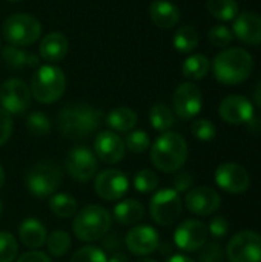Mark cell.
<instances>
[{
  "label": "cell",
  "instance_id": "obj_39",
  "mask_svg": "<svg viewBox=\"0 0 261 262\" xmlns=\"http://www.w3.org/2000/svg\"><path fill=\"white\" fill-rule=\"evenodd\" d=\"M106 259L108 256L102 249L94 247V246H86V247L78 249L72 255L71 262H106Z\"/></svg>",
  "mask_w": 261,
  "mask_h": 262
},
{
  "label": "cell",
  "instance_id": "obj_47",
  "mask_svg": "<svg viewBox=\"0 0 261 262\" xmlns=\"http://www.w3.org/2000/svg\"><path fill=\"white\" fill-rule=\"evenodd\" d=\"M166 262H194L191 258H188V256H185V255H174V256H171L169 259Z\"/></svg>",
  "mask_w": 261,
  "mask_h": 262
},
{
  "label": "cell",
  "instance_id": "obj_12",
  "mask_svg": "<svg viewBox=\"0 0 261 262\" xmlns=\"http://www.w3.org/2000/svg\"><path fill=\"white\" fill-rule=\"evenodd\" d=\"M129 189V181L126 173L118 169H106L95 177L94 190L105 201L122 200Z\"/></svg>",
  "mask_w": 261,
  "mask_h": 262
},
{
  "label": "cell",
  "instance_id": "obj_24",
  "mask_svg": "<svg viewBox=\"0 0 261 262\" xmlns=\"http://www.w3.org/2000/svg\"><path fill=\"white\" fill-rule=\"evenodd\" d=\"M2 58H3V63L11 69L37 68L40 61L35 54L26 52L20 49L18 46H12V45H8L2 49Z\"/></svg>",
  "mask_w": 261,
  "mask_h": 262
},
{
  "label": "cell",
  "instance_id": "obj_51",
  "mask_svg": "<svg viewBox=\"0 0 261 262\" xmlns=\"http://www.w3.org/2000/svg\"><path fill=\"white\" fill-rule=\"evenodd\" d=\"M9 2H22V0H9Z\"/></svg>",
  "mask_w": 261,
  "mask_h": 262
},
{
  "label": "cell",
  "instance_id": "obj_34",
  "mask_svg": "<svg viewBox=\"0 0 261 262\" xmlns=\"http://www.w3.org/2000/svg\"><path fill=\"white\" fill-rule=\"evenodd\" d=\"M158 186V177L154 170L143 169L138 170L134 177V187L140 193H151Z\"/></svg>",
  "mask_w": 261,
  "mask_h": 262
},
{
  "label": "cell",
  "instance_id": "obj_50",
  "mask_svg": "<svg viewBox=\"0 0 261 262\" xmlns=\"http://www.w3.org/2000/svg\"><path fill=\"white\" fill-rule=\"evenodd\" d=\"M137 262H157L155 259H151V258H143V259H140V261Z\"/></svg>",
  "mask_w": 261,
  "mask_h": 262
},
{
  "label": "cell",
  "instance_id": "obj_17",
  "mask_svg": "<svg viewBox=\"0 0 261 262\" xmlns=\"http://www.w3.org/2000/svg\"><path fill=\"white\" fill-rule=\"evenodd\" d=\"M126 249L137 256H146L154 253L160 246L158 232L151 226H135L125 238Z\"/></svg>",
  "mask_w": 261,
  "mask_h": 262
},
{
  "label": "cell",
  "instance_id": "obj_42",
  "mask_svg": "<svg viewBox=\"0 0 261 262\" xmlns=\"http://www.w3.org/2000/svg\"><path fill=\"white\" fill-rule=\"evenodd\" d=\"M12 134V117L0 107V146H3Z\"/></svg>",
  "mask_w": 261,
  "mask_h": 262
},
{
  "label": "cell",
  "instance_id": "obj_8",
  "mask_svg": "<svg viewBox=\"0 0 261 262\" xmlns=\"http://www.w3.org/2000/svg\"><path fill=\"white\" fill-rule=\"evenodd\" d=\"M183 203L174 189H160L149 203L151 218L163 227L172 226L182 215Z\"/></svg>",
  "mask_w": 261,
  "mask_h": 262
},
{
  "label": "cell",
  "instance_id": "obj_37",
  "mask_svg": "<svg viewBox=\"0 0 261 262\" xmlns=\"http://www.w3.org/2000/svg\"><path fill=\"white\" fill-rule=\"evenodd\" d=\"M191 132L200 141H212L215 138V135H217V127L211 120L198 118V120H195L192 123Z\"/></svg>",
  "mask_w": 261,
  "mask_h": 262
},
{
  "label": "cell",
  "instance_id": "obj_10",
  "mask_svg": "<svg viewBox=\"0 0 261 262\" xmlns=\"http://www.w3.org/2000/svg\"><path fill=\"white\" fill-rule=\"evenodd\" d=\"M97 157L88 147L78 146L68 152L65 158V169L68 175L80 183L89 181L97 173Z\"/></svg>",
  "mask_w": 261,
  "mask_h": 262
},
{
  "label": "cell",
  "instance_id": "obj_20",
  "mask_svg": "<svg viewBox=\"0 0 261 262\" xmlns=\"http://www.w3.org/2000/svg\"><path fill=\"white\" fill-rule=\"evenodd\" d=\"M234 37L246 45H261V15L246 11L235 17L232 25Z\"/></svg>",
  "mask_w": 261,
  "mask_h": 262
},
{
  "label": "cell",
  "instance_id": "obj_19",
  "mask_svg": "<svg viewBox=\"0 0 261 262\" xmlns=\"http://www.w3.org/2000/svg\"><path fill=\"white\" fill-rule=\"evenodd\" d=\"M125 141L112 130H102L94 140V152L97 160L106 164H117L125 157Z\"/></svg>",
  "mask_w": 261,
  "mask_h": 262
},
{
  "label": "cell",
  "instance_id": "obj_1",
  "mask_svg": "<svg viewBox=\"0 0 261 262\" xmlns=\"http://www.w3.org/2000/svg\"><path fill=\"white\" fill-rule=\"evenodd\" d=\"M102 111L86 103H74L63 107L57 117L58 132L71 140H82L92 135L102 121Z\"/></svg>",
  "mask_w": 261,
  "mask_h": 262
},
{
  "label": "cell",
  "instance_id": "obj_46",
  "mask_svg": "<svg viewBox=\"0 0 261 262\" xmlns=\"http://www.w3.org/2000/svg\"><path fill=\"white\" fill-rule=\"evenodd\" d=\"M106 262H129V258L122 252H114L111 253V256L106 259Z\"/></svg>",
  "mask_w": 261,
  "mask_h": 262
},
{
  "label": "cell",
  "instance_id": "obj_48",
  "mask_svg": "<svg viewBox=\"0 0 261 262\" xmlns=\"http://www.w3.org/2000/svg\"><path fill=\"white\" fill-rule=\"evenodd\" d=\"M254 100H255V103L261 107V81H258V84L254 89Z\"/></svg>",
  "mask_w": 261,
  "mask_h": 262
},
{
  "label": "cell",
  "instance_id": "obj_45",
  "mask_svg": "<svg viewBox=\"0 0 261 262\" xmlns=\"http://www.w3.org/2000/svg\"><path fill=\"white\" fill-rule=\"evenodd\" d=\"M103 239V247L106 249V250H109V252H118L120 249H122V246H123V243H122V239L118 238V235H109V236H103L102 238Z\"/></svg>",
  "mask_w": 261,
  "mask_h": 262
},
{
  "label": "cell",
  "instance_id": "obj_29",
  "mask_svg": "<svg viewBox=\"0 0 261 262\" xmlns=\"http://www.w3.org/2000/svg\"><path fill=\"white\" fill-rule=\"evenodd\" d=\"M198 41H200V37H198V31L191 26V25H185L182 26L174 38H172V43H174V48L178 51V52H183V54H188V52H192L197 46H198Z\"/></svg>",
  "mask_w": 261,
  "mask_h": 262
},
{
  "label": "cell",
  "instance_id": "obj_7",
  "mask_svg": "<svg viewBox=\"0 0 261 262\" xmlns=\"http://www.w3.org/2000/svg\"><path fill=\"white\" fill-rule=\"evenodd\" d=\"M2 35L12 46H31L40 38L42 25L29 14H12L5 20Z\"/></svg>",
  "mask_w": 261,
  "mask_h": 262
},
{
  "label": "cell",
  "instance_id": "obj_4",
  "mask_svg": "<svg viewBox=\"0 0 261 262\" xmlns=\"http://www.w3.org/2000/svg\"><path fill=\"white\" fill-rule=\"evenodd\" d=\"M111 229V213L97 204L83 207L75 213L72 230L75 236L83 243L100 241Z\"/></svg>",
  "mask_w": 261,
  "mask_h": 262
},
{
  "label": "cell",
  "instance_id": "obj_43",
  "mask_svg": "<svg viewBox=\"0 0 261 262\" xmlns=\"http://www.w3.org/2000/svg\"><path fill=\"white\" fill-rule=\"evenodd\" d=\"M192 184H194V177L189 172H180L172 178V186L177 193L188 192L192 187Z\"/></svg>",
  "mask_w": 261,
  "mask_h": 262
},
{
  "label": "cell",
  "instance_id": "obj_18",
  "mask_svg": "<svg viewBox=\"0 0 261 262\" xmlns=\"http://www.w3.org/2000/svg\"><path fill=\"white\" fill-rule=\"evenodd\" d=\"M218 114L228 124H245L254 120V106L246 97L229 95L220 103Z\"/></svg>",
  "mask_w": 261,
  "mask_h": 262
},
{
  "label": "cell",
  "instance_id": "obj_49",
  "mask_svg": "<svg viewBox=\"0 0 261 262\" xmlns=\"http://www.w3.org/2000/svg\"><path fill=\"white\" fill-rule=\"evenodd\" d=\"M5 180H6V177H5V170H3V167L0 166V189L3 187V184H5Z\"/></svg>",
  "mask_w": 261,
  "mask_h": 262
},
{
  "label": "cell",
  "instance_id": "obj_25",
  "mask_svg": "<svg viewBox=\"0 0 261 262\" xmlns=\"http://www.w3.org/2000/svg\"><path fill=\"white\" fill-rule=\"evenodd\" d=\"M143 216H145V207L142 206V203L135 200L120 201L114 207V218L125 226H134L138 221H142Z\"/></svg>",
  "mask_w": 261,
  "mask_h": 262
},
{
  "label": "cell",
  "instance_id": "obj_41",
  "mask_svg": "<svg viewBox=\"0 0 261 262\" xmlns=\"http://www.w3.org/2000/svg\"><path fill=\"white\" fill-rule=\"evenodd\" d=\"M208 232L217 238V239H222L228 235L229 232V221L225 218V216H215L211 220L209 226H208Z\"/></svg>",
  "mask_w": 261,
  "mask_h": 262
},
{
  "label": "cell",
  "instance_id": "obj_22",
  "mask_svg": "<svg viewBox=\"0 0 261 262\" xmlns=\"http://www.w3.org/2000/svg\"><path fill=\"white\" fill-rule=\"evenodd\" d=\"M18 238L25 247L31 250H37L46 243V238H48L46 227L43 226L42 221L35 218H26L22 221L18 227Z\"/></svg>",
  "mask_w": 261,
  "mask_h": 262
},
{
  "label": "cell",
  "instance_id": "obj_32",
  "mask_svg": "<svg viewBox=\"0 0 261 262\" xmlns=\"http://www.w3.org/2000/svg\"><path fill=\"white\" fill-rule=\"evenodd\" d=\"M46 247L48 252L52 256H65L69 249H71V236L65 232V230H55L52 232L48 238H46Z\"/></svg>",
  "mask_w": 261,
  "mask_h": 262
},
{
  "label": "cell",
  "instance_id": "obj_6",
  "mask_svg": "<svg viewBox=\"0 0 261 262\" xmlns=\"http://www.w3.org/2000/svg\"><path fill=\"white\" fill-rule=\"evenodd\" d=\"M62 183V167L52 161H40L28 167L25 184L31 195L48 198L54 195Z\"/></svg>",
  "mask_w": 261,
  "mask_h": 262
},
{
  "label": "cell",
  "instance_id": "obj_23",
  "mask_svg": "<svg viewBox=\"0 0 261 262\" xmlns=\"http://www.w3.org/2000/svg\"><path fill=\"white\" fill-rule=\"evenodd\" d=\"M151 20L163 29H171L180 21L178 8L168 0H155L149 6Z\"/></svg>",
  "mask_w": 261,
  "mask_h": 262
},
{
  "label": "cell",
  "instance_id": "obj_33",
  "mask_svg": "<svg viewBox=\"0 0 261 262\" xmlns=\"http://www.w3.org/2000/svg\"><path fill=\"white\" fill-rule=\"evenodd\" d=\"M25 124L28 132L34 137H45L51 130V121L43 112H31Z\"/></svg>",
  "mask_w": 261,
  "mask_h": 262
},
{
  "label": "cell",
  "instance_id": "obj_28",
  "mask_svg": "<svg viewBox=\"0 0 261 262\" xmlns=\"http://www.w3.org/2000/svg\"><path fill=\"white\" fill-rule=\"evenodd\" d=\"M206 8L209 14L220 21L235 20V17L240 14L237 0H208Z\"/></svg>",
  "mask_w": 261,
  "mask_h": 262
},
{
  "label": "cell",
  "instance_id": "obj_38",
  "mask_svg": "<svg viewBox=\"0 0 261 262\" xmlns=\"http://www.w3.org/2000/svg\"><path fill=\"white\" fill-rule=\"evenodd\" d=\"M208 38L209 41L217 46V48H226L232 43L234 40V32L232 29H229L225 25H215L209 29L208 32Z\"/></svg>",
  "mask_w": 261,
  "mask_h": 262
},
{
  "label": "cell",
  "instance_id": "obj_26",
  "mask_svg": "<svg viewBox=\"0 0 261 262\" xmlns=\"http://www.w3.org/2000/svg\"><path fill=\"white\" fill-rule=\"evenodd\" d=\"M137 114L129 107H115L106 117V124L112 132H129L137 124Z\"/></svg>",
  "mask_w": 261,
  "mask_h": 262
},
{
  "label": "cell",
  "instance_id": "obj_16",
  "mask_svg": "<svg viewBox=\"0 0 261 262\" xmlns=\"http://www.w3.org/2000/svg\"><path fill=\"white\" fill-rule=\"evenodd\" d=\"M185 204L189 212L200 216H208L220 209L222 198L217 193V190H214L212 187L200 186V187L189 189L186 192Z\"/></svg>",
  "mask_w": 261,
  "mask_h": 262
},
{
  "label": "cell",
  "instance_id": "obj_11",
  "mask_svg": "<svg viewBox=\"0 0 261 262\" xmlns=\"http://www.w3.org/2000/svg\"><path fill=\"white\" fill-rule=\"evenodd\" d=\"M31 89L20 78H9L0 86V104L2 109L12 114L25 112L31 104Z\"/></svg>",
  "mask_w": 261,
  "mask_h": 262
},
{
  "label": "cell",
  "instance_id": "obj_31",
  "mask_svg": "<svg viewBox=\"0 0 261 262\" xmlns=\"http://www.w3.org/2000/svg\"><path fill=\"white\" fill-rule=\"evenodd\" d=\"M149 121L158 132H168L174 124V112L162 103H157L149 111Z\"/></svg>",
  "mask_w": 261,
  "mask_h": 262
},
{
  "label": "cell",
  "instance_id": "obj_52",
  "mask_svg": "<svg viewBox=\"0 0 261 262\" xmlns=\"http://www.w3.org/2000/svg\"><path fill=\"white\" fill-rule=\"evenodd\" d=\"M0 215H2V203H0Z\"/></svg>",
  "mask_w": 261,
  "mask_h": 262
},
{
  "label": "cell",
  "instance_id": "obj_27",
  "mask_svg": "<svg viewBox=\"0 0 261 262\" xmlns=\"http://www.w3.org/2000/svg\"><path fill=\"white\" fill-rule=\"evenodd\" d=\"M209 69H211V61L203 54H194V55L188 57L183 61V66H182L183 75L186 78H191V80L205 78L208 75Z\"/></svg>",
  "mask_w": 261,
  "mask_h": 262
},
{
  "label": "cell",
  "instance_id": "obj_15",
  "mask_svg": "<svg viewBox=\"0 0 261 262\" xmlns=\"http://www.w3.org/2000/svg\"><path fill=\"white\" fill-rule=\"evenodd\" d=\"M208 227L198 220H186L183 221L174 233V243L180 250L185 252H197L208 241Z\"/></svg>",
  "mask_w": 261,
  "mask_h": 262
},
{
  "label": "cell",
  "instance_id": "obj_44",
  "mask_svg": "<svg viewBox=\"0 0 261 262\" xmlns=\"http://www.w3.org/2000/svg\"><path fill=\"white\" fill-rule=\"evenodd\" d=\"M15 262H52L51 258L43 253V252H38V250H31V252H26L23 253L18 259Z\"/></svg>",
  "mask_w": 261,
  "mask_h": 262
},
{
  "label": "cell",
  "instance_id": "obj_36",
  "mask_svg": "<svg viewBox=\"0 0 261 262\" xmlns=\"http://www.w3.org/2000/svg\"><path fill=\"white\" fill-rule=\"evenodd\" d=\"M18 253L15 238L9 232H0V262H14Z\"/></svg>",
  "mask_w": 261,
  "mask_h": 262
},
{
  "label": "cell",
  "instance_id": "obj_13",
  "mask_svg": "<svg viewBox=\"0 0 261 262\" xmlns=\"http://www.w3.org/2000/svg\"><path fill=\"white\" fill-rule=\"evenodd\" d=\"M215 183L229 193H243L249 189L251 177L248 170L234 161L222 163L215 170Z\"/></svg>",
  "mask_w": 261,
  "mask_h": 262
},
{
  "label": "cell",
  "instance_id": "obj_5",
  "mask_svg": "<svg viewBox=\"0 0 261 262\" xmlns=\"http://www.w3.org/2000/svg\"><path fill=\"white\" fill-rule=\"evenodd\" d=\"M32 97L43 104L55 103L62 98L66 89V77L63 71L52 64L38 66L31 80Z\"/></svg>",
  "mask_w": 261,
  "mask_h": 262
},
{
  "label": "cell",
  "instance_id": "obj_3",
  "mask_svg": "<svg viewBox=\"0 0 261 262\" xmlns=\"http://www.w3.org/2000/svg\"><path fill=\"white\" fill-rule=\"evenodd\" d=\"M186 160L188 143L177 132H163L151 147L152 164L165 173H174L180 170Z\"/></svg>",
  "mask_w": 261,
  "mask_h": 262
},
{
  "label": "cell",
  "instance_id": "obj_40",
  "mask_svg": "<svg viewBox=\"0 0 261 262\" xmlns=\"http://www.w3.org/2000/svg\"><path fill=\"white\" fill-rule=\"evenodd\" d=\"M200 262H223L225 259V253H223V247L218 243H208L200 249Z\"/></svg>",
  "mask_w": 261,
  "mask_h": 262
},
{
  "label": "cell",
  "instance_id": "obj_35",
  "mask_svg": "<svg viewBox=\"0 0 261 262\" xmlns=\"http://www.w3.org/2000/svg\"><path fill=\"white\" fill-rule=\"evenodd\" d=\"M125 146L132 154H145L151 146V138L145 130H132L125 140Z\"/></svg>",
  "mask_w": 261,
  "mask_h": 262
},
{
  "label": "cell",
  "instance_id": "obj_14",
  "mask_svg": "<svg viewBox=\"0 0 261 262\" xmlns=\"http://www.w3.org/2000/svg\"><path fill=\"white\" fill-rule=\"evenodd\" d=\"M172 104H174V112L182 120H191L195 115H198L202 111L203 106L202 91L198 89V86H195L191 81L182 83L174 92Z\"/></svg>",
  "mask_w": 261,
  "mask_h": 262
},
{
  "label": "cell",
  "instance_id": "obj_30",
  "mask_svg": "<svg viewBox=\"0 0 261 262\" xmlns=\"http://www.w3.org/2000/svg\"><path fill=\"white\" fill-rule=\"evenodd\" d=\"M49 209L58 218H71L77 213V200L68 193H55L49 198Z\"/></svg>",
  "mask_w": 261,
  "mask_h": 262
},
{
  "label": "cell",
  "instance_id": "obj_2",
  "mask_svg": "<svg viewBox=\"0 0 261 262\" xmlns=\"http://www.w3.org/2000/svg\"><path fill=\"white\" fill-rule=\"evenodd\" d=\"M254 69L252 55L242 48L222 51L212 63L214 77L226 86H235L249 78Z\"/></svg>",
  "mask_w": 261,
  "mask_h": 262
},
{
  "label": "cell",
  "instance_id": "obj_21",
  "mask_svg": "<svg viewBox=\"0 0 261 262\" xmlns=\"http://www.w3.org/2000/svg\"><path fill=\"white\" fill-rule=\"evenodd\" d=\"M68 38L62 32H49L40 41V57L48 63H58L68 54Z\"/></svg>",
  "mask_w": 261,
  "mask_h": 262
},
{
  "label": "cell",
  "instance_id": "obj_9",
  "mask_svg": "<svg viewBox=\"0 0 261 262\" xmlns=\"http://www.w3.org/2000/svg\"><path fill=\"white\" fill-rule=\"evenodd\" d=\"M229 262H261V235L252 230L237 233L226 247Z\"/></svg>",
  "mask_w": 261,
  "mask_h": 262
}]
</instances>
